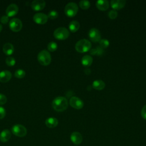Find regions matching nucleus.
<instances>
[{
	"label": "nucleus",
	"instance_id": "1",
	"mask_svg": "<svg viewBox=\"0 0 146 146\" xmlns=\"http://www.w3.org/2000/svg\"><path fill=\"white\" fill-rule=\"evenodd\" d=\"M68 101L63 96H57L52 102V107L56 111L62 112L65 111L68 107Z\"/></svg>",
	"mask_w": 146,
	"mask_h": 146
},
{
	"label": "nucleus",
	"instance_id": "2",
	"mask_svg": "<svg viewBox=\"0 0 146 146\" xmlns=\"http://www.w3.org/2000/svg\"><path fill=\"white\" fill-rule=\"evenodd\" d=\"M91 46V43L89 40L87 39H82L76 43L75 48L77 51L83 53L90 50Z\"/></svg>",
	"mask_w": 146,
	"mask_h": 146
},
{
	"label": "nucleus",
	"instance_id": "3",
	"mask_svg": "<svg viewBox=\"0 0 146 146\" xmlns=\"http://www.w3.org/2000/svg\"><path fill=\"white\" fill-rule=\"evenodd\" d=\"M37 59L40 64L43 66L48 65L51 61V56L49 52L46 50L40 51L37 56Z\"/></svg>",
	"mask_w": 146,
	"mask_h": 146
},
{
	"label": "nucleus",
	"instance_id": "4",
	"mask_svg": "<svg viewBox=\"0 0 146 146\" xmlns=\"http://www.w3.org/2000/svg\"><path fill=\"white\" fill-rule=\"evenodd\" d=\"M70 35L69 31L64 27H60L54 31V37L59 40H64L67 39Z\"/></svg>",
	"mask_w": 146,
	"mask_h": 146
},
{
	"label": "nucleus",
	"instance_id": "5",
	"mask_svg": "<svg viewBox=\"0 0 146 146\" xmlns=\"http://www.w3.org/2000/svg\"><path fill=\"white\" fill-rule=\"evenodd\" d=\"M78 11V6L75 2H69L64 7V13L68 17H74L75 16Z\"/></svg>",
	"mask_w": 146,
	"mask_h": 146
},
{
	"label": "nucleus",
	"instance_id": "6",
	"mask_svg": "<svg viewBox=\"0 0 146 146\" xmlns=\"http://www.w3.org/2000/svg\"><path fill=\"white\" fill-rule=\"evenodd\" d=\"M12 133L18 137H24L27 134V129L21 124H15L11 128Z\"/></svg>",
	"mask_w": 146,
	"mask_h": 146
},
{
	"label": "nucleus",
	"instance_id": "7",
	"mask_svg": "<svg viewBox=\"0 0 146 146\" xmlns=\"http://www.w3.org/2000/svg\"><path fill=\"white\" fill-rule=\"evenodd\" d=\"M9 27L14 32L19 31L22 27V21L18 18H13L9 22Z\"/></svg>",
	"mask_w": 146,
	"mask_h": 146
},
{
	"label": "nucleus",
	"instance_id": "8",
	"mask_svg": "<svg viewBox=\"0 0 146 146\" xmlns=\"http://www.w3.org/2000/svg\"><path fill=\"white\" fill-rule=\"evenodd\" d=\"M69 104L72 107L76 110H80L84 106V103L83 100L75 96H72L70 98Z\"/></svg>",
	"mask_w": 146,
	"mask_h": 146
},
{
	"label": "nucleus",
	"instance_id": "9",
	"mask_svg": "<svg viewBox=\"0 0 146 146\" xmlns=\"http://www.w3.org/2000/svg\"><path fill=\"white\" fill-rule=\"evenodd\" d=\"M88 37L93 42H99L101 39L100 31L96 28H91L88 31Z\"/></svg>",
	"mask_w": 146,
	"mask_h": 146
},
{
	"label": "nucleus",
	"instance_id": "10",
	"mask_svg": "<svg viewBox=\"0 0 146 146\" xmlns=\"http://www.w3.org/2000/svg\"><path fill=\"white\" fill-rule=\"evenodd\" d=\"M48 18V16L43 13H36L33 17L34 21L39 25L45 24L47 22Z\"/></svg>",
	"mask_w": 146,
	"mask_h": 146
},
{
	"label": "nucleus",
	"instance_id": "11",
	"mask_svg": "<svg viewBox=\"0 0 146 146\" xmlns=\"http://www.w3.org/2000/svg\"><path fill=\"white\" fill-rule=\"evenodd\" d=\"M46 2L43 0H34L31 3V8L35 11H40L44 8Z\"/></svg>",
	"mask_w": 146,
	"mask_h": 146
},
{
	"label": "nucleus",
	"instance_id": "12",
	"mask_svg": "<svg viewBox=\"0 0 146 146\" xmlns=\"http://www.w3.org/2000/svg\"><path fill=\"white\" fill-rule=\"evenodd\" d=\"M18 6L15 3H11L6 9V13L7 17H11L15 15L18 12Z\"/></svg>",
	"mask_w": 146,
	"mask_h": 146
},
{
	"label": "nucleus",
	"instance_id": "13",
	"mask_svg": "<svg viewBox=\"0 0 146 146\" xmlns=\"http://www.w3.org/2000/svg\"><path fill=\"white\" fill-rule=\"evenodd\" d=\"M71 141L75 145H79L81 144L83 140V137L82 134L79 132H73L70 135Z\"/></svg>",
	"mask_w": 146,
	"mask_h": 146
},
{
	"label": "nucleus",
	"instance_id": "14",
	"mask_svg": "<svg viewBox=\"0 0 146 146\" xmlns=\"http://www.w3.org/2000/svg\"><path fill=\"white\" fill-rule=\"evenodd\" d=\"M125 0H112L110 2L111 7L115 10H120L122 9L125 5Z\"/></svg>",
	"mask_w": 146,
	"mask_h": 146
},
{
	"label": "nucleus",
	"instance_id": "15",
	"mask_svg": "<svg viewBox=\"0 0 146 146\" xmlns=\"http://www.w3.org/2000/svg\"><path fill=\"white\" fill-rule=\"evenodd\" d=\"M12 76L10 71L8 70H3L0 72V82L2 83H6L9 81Z\"/></svg>",
	"mask_w": 146,
	"mask_h": 146
},
{
	"label": "nucleus",
	"instance_id": "16",
	"mask_svg": "<svg viewBox=\"0 0 146 146\" xmlns=\"http://www.w3.org/2000/svg\"><path fill=\"white\" fill-rule=\"evenodd\" d=\"M11 137V132L10 131L7 129H3L2 131L0 133V141L5 143L8 141Z\"/></svg>",
	"mask_w": 146,
	"mask_h": 146
},
{
	"label": "nucleus",
	"instance_id": "17",
	"mask_svg": "<svg viewBox=\"0 0 146 146\" xmlns=\"http://www.w3.org/2000/svg\"><path fill=\"white\" fill-rule=\"evenodd\" d=\"M97 8L102 11H105L109 7V2L107 0H98L96 2Z\"/></svg>",
	"mask_w": 146,
	"mask_h": 146
},
{
	"label": "nucleus",
	"instance_id": "18",
	"mask_svg": "<svg viewBox=\"0 0 146 146\" xmlns=\"http://www.w3.org/2000/svg\"><path fill=\"white\" fill-rule=\"evenodd\" d=\"M45 124L47 127L50 128H53L58 125V120L55 117H50L45 120Z\"/></svg>",
	"mask_w": 146,
	"mask_h": 146
},
{
	"label": "nucleus",
	"instance_id": "19",
	"mask_svg": "<svg viewBox=\"0 0 146 146\" xmlns=\"http://www.w3.org/2000/svg\"><path fill=\"white\" fill-rule=\"evenodd\" d=\"M3 51L6 55L9 56L14 52V47L12 44L10 43H6L3 46Z\"/></svg>",
	"mask_w": 146,
	"mask_h": 146
},
{
	"label": "nucleus",
	"instance_id": "20",
	"mask_svg": "<svg viewBox=\"0 0 146 146\" xmlns=\"http://www.w3.org/2000/svg\"><path fill=\"white\" fill-rule=\"evenodd\" d=\"M106 84L104 81L102 80H95L92 82V87L95 90H102L104 88Z\"/></svg>",
	"mask_w": 146,
	"mask_h": 146
},
{
	"label": "nucleus",
	"instance_id": "21",
	"mask_svg": "<svg viewBox=\"0 0 146 146\" xmlns=\"http://www.w3.org/2000/svg\"><path fill=\"white\" fill-rule=\"evenodd\" d=\"M92 62H93L92 57L89 55H84L82 57V60H81L82 64H83V66H86V67L90 66L92 64Z\"/></svg>",
	"mask_w": 146,
	"mask_h": 146
},
{
	"label": "nucleus",
	"instance_id": "22",
	"mask_svg": "<svg viewBox=\"0 0 146 146\" xmlns=\"http://www.w3.org/2000/svg\"><path fill=\"white\" fill-rule=\"evenodd\" d=\"M68 27H69L70 30L71 32L75 33L79 30V29L80 27V23L78 21H77L76 20L72 21L70 22V23L68 25Z\"/></svg>",
	"mask_w": 146,
	"mask_h": 146
},
{
	"label": "nucleus",
	"instance_id": "23",
	"mask_svg": "<svg viewBox=\"0 0 146 146\" xmlns=\"http://www.w3.org/2000/svg\"><path fill=\"white\" fill-rule=\"evenodd\" d=\"M103 49L99 46L96 48H92L90 50V54L92 55H101L103 54Z\"/></svg>",
	"mask_w": 146,
	"mask_h": 146
},
{
	"label": "nucleus",
	"instance_id": "24",
	"mask_svg": "<svg viewBox=\"0 0 146 146\" xmlns=\"http://www.w3.org/2000/svg\"><path fill=\"white\" fill-rule=\"evenodd\" d=\"M26 75V72L23 70L22 69H18L15 71L14 73V75L17 78L19 79H22L25 77Z\"/></svg>",
	"mask_w": 146,
	"mask_h": 146
},
{
	"label": "nucleus",
	"instance_id": "25",
	"mask_svg": "<svg viewBox=\"0 0 146 146\" xmlns=\"http://www.w3.org/2000/svg\"><path fill=\"white\" fill-rule=\"evenodd\" d=\"M79 6L82 9H87L90 6V2L88 1L82 0L79 2Z\"/></svg>",
	"mask_w": 146,
	"mask_h": 146
},
{
	"label": "nucleus",
	"instance_id": "26",
	"mask_svg": "<svg viewBox=\"0 0 146 146\" xmlns=\"http://www.w3.org/2000/svg\"><path fill=\"white\" fill-rule=\"evenodd\" d=\"M58 48V44L55 42H50L47 45L48 50L50 51H55Z\"/></svg>",
	"mask_w": 146,
	"mask_h": 146
},
{
	"label": "nucleus",
	"instance_id": "27",
	"mask_svg": "<svg viewBox=\"0 0 146 146\" xmlns=\"http://www.w3.org/2000/svg\"><path fill=\"white\" fill-rule=\"evenodd\" d=\"M99 43L100 47H101L102 48H107L110 45V42L107 39H101L99 40Z\"/></svg>",
	"mask_w": 146,
	"mask_h": 146
},
{
	"label": "nucleus",
	"instance_id": "28",
	"mask_svg": "<svg viewBox=\"0 0 146 146\" xmlns=\"http://www.w3.org/2000/svg\"><path fill=\"white\" fill-rule=\"evenodd\" d=\"M5 62H6V64L9 66H13L15 65V64L16 63L15 58L12 56H8L6 59Z\"/></svg>",
	"mask_w": 146,
	"mask_h": 146
},
{
	"label": "nucleus",
	"instance_id": "29",
	"mask_svg": "<svg viewBox=\"0 0 146 146\" xmlns=\"http://www.w3.org/2000/svg\"><path fill=\"white\" fill-rule=\"evenodd\" d=\"M47 16H48V18L52 19H54L58 17V13L55 10H51L48 13V14Z\"/></svg>",
	"mask_w": 146,
	"mask_h": 146
},
{
	"label": "nucleus",
	"instance_id": "30",
	"mask_svg": "<svg viewBox=\"0 0 146 146\" xmlns=\"http://www.w3.org/2000/svg\"><path fill=\"white\" fill-rule=\"evenodd\" d=\"M108 16L110 19H114L117 17V12L115 10H111L108 12Z\"/></svg>",
	"mask_w": 146,
	"mask_h": 146
},
{
	"label": "nucleus",
	"instance_id": "31",
	"mask_svg": "<svg viewBox=\"0 0 146 146\" xmlns=\"http://www.w3.org/2000/svg\"><path fill=\"white\" fill-rule=\"evenodd\" d=\"M7 102V98L6 96L3 94H0V105L4 104Z\"/></svg>",
	"mask_w": 146,
	"mask_h": 146
},
{
	"label": "nucleus",
	"instance_id": "32",
	"mask_svg": "<svg viewBox=\"0 0 146 146\" xmlns=\"http://www.w3.org/2000/svg\"><path fill=\"white\" fill-rule=\"evenodd\" d=\"M6 115L5 108L2 106H0V119H2Z\"/></svg>",
	"mask_w": 146,
	"mask_h": 146
},
{
	"label": "nucleus",
	"instance_id": "33",
	"mask_svg": "<svg viewBox=\"0 0 146 146\" xmlns=\"http://www.w3.org/2000/svg\"><path fill=\"white\" fill-rule=\"evenodd\" d=\"M141 115L143 119L146 120V104L144 105L141 108Z\"/></svg>",
	"mask_w": 146,
	"mask_h": 146
},
{
	"label": "nucleus",
	"instance_id": "34",
	"mask_svg": "<svg viewBox=\"0 0 146 146\" xmlns=\"http://www.w3.org/2000/svg\"><path fill=\"white\" fill-rule=\"evenodd\" d=\"M1 22L3 24H6L9 21V17H7V15H3L1 18Z\"/></svg>",
	"mask_w": 146,
	"mask_h": 146
},
{
	"label": "nucleus",
	"instance_id": "35",
	"mask_svg": "<svg viewBox=\"0 0 146 146\" xmlns=\"http://www.w3.org/2000/svg\"><path fill=\"white\" fill-rule=\"evenodd\" d=\"M84 71L85 74H87V75H88V74H90L91 73V70L89 69V68H86V69H85Z\"/></svg>",
	"mask_w": 146,
	"mask_h": 146
},
{
	"label": "nucleus",
	"instance_id": "36",
	"mask_svg": "<svg viewBox=\"0 0 146 146\" xmlns=\"http://www.w3.org/2000/svg\"><path fill=\"white\" fill-rule=\"evenodd\" d=\"M2 26L1 24H0V32L2 31Z\"/></svg>",
	"mask_w": 146,
	"mask_h": 146
}]
</instances>
